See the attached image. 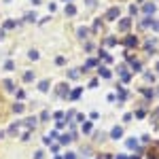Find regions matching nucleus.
Returning a JSON list of instances; mask_svg holds the SVG:
<instances>
[{"mask_svg": "<svg viewBox=\"0 0 159 159\" xmlns=\"http://www.w3.org/2000/svg\"><path fill=\"white\" fill-rule=\"evenodd\" d=\"M136 117L142 119V117H144V110H142V108H140V110H136Z\"/></svg>", "mask_w": 159, "mask_h": 159, "instance_id": "nucleus-34", "label": "nucleus"}, {"mask_svg": "<svg viewBox=\"0 0 159 159\" xmlns=\"http://www.w3.org/2000/svg\"><path fill=\"white\" fill-rule=\"evenodd\" d=\"M70 140H72V136H70V134H64V136H59V142H62V144H68Z\"/></svg>", "mask_w": 159, "mask_h": 159, "instance_id": "nucleus-12", "label": "nucleus"}, {"mask_svg": "<svg viewBox=\"0 0 159 159\" xmlns=\"http://www.w3.org/2000/svg\"><path fill=\"white\" fill-rule=\"evenodd\" d=\"M134 159H138V157H134Z\"/></svg>", "mask_w": 159, "mask_h": 159, "instance_id": "nucleus-42", "label": "nucleus"}, {"mask_svg": "<svg viewBox=\"0 0 159 159\" xmlns=\"http://www.w3.org/2000/svg\"><path fill=\"white\" fill-rule=\"evenodd\" d=\"M34 19H36L34 13H28V15H26V21H34Z\"/></svg>", "mask_w": 159, "mask_h": 159, "instance_id": "nucleus-30", "label": "nucleus"}, {"mask_svg": "<svg viewBox=\"0 0 159 159\" xmlns=\"http://www.w3.org/2000/svg\"><path fill=\"white\" fill-rule=\"evenodd\" d=\"M123 42H125V47H136V45H138V38H136V36H127Z\"/></svg>", "mask_w": 159, "mask_h": 159, "instance_id": "nucleus-4", "label": "nucleus"}, {"mask_svg": "<svg viewBox=\"0 0 159 159\" xmlns=\"http://www.w3.org/2000/svg\"><path fill=\"white\" fill-rule=\"evenodd\" d=\"M94 66H98L96 59H87V62H85V68H94ZM85 68H83V70H85Z\"/></svg>", "mask_w": 159, "mask_h": 159, "instance_id": "nucleus-17", "label": "nucleus"}, {"mask_svg": "<svg viewBox=\"0 0 159 159\" xmlns=\"http://www.w3.org/2000/svg\"><path fill=\"white\" fill-rule=\"evenodd\" d=\"M144 13H146V15L155 13V4H146V7H144Z\"/></svg>", "mask_w": 159, "mask_h": 159, "instance_id": "nucleus-16", "label": "nucleus"}, {"mask_svg": "<svg viewBox=\"0 0 159 159\" xmlns=\"http://www.w3.org/2000/svg\"><path fill=\"white\" fill-rule=\"evenodd\" d=\"M28 55H30V59H38V51H34V49H32Z\"/></svg>", "mask_w": 159, "mask_h": 159, "instance_id": "nucleus-29", "label": "nucleus"}, {"mask_svg": "<svg viewBox=\"0 0 159 159\" xmlns=\"http://www.w3.org/2000/svg\"><path fill=\"white\" fill-rule=\"evenodd\" d=\"M74 117H76L74 110H68V113H66V119H68V121H70V119H74Z\"/></svg>", "mask_w": 159, "mask_h": 159, "instance_id": "nucleus-28", "label": "nucleus"}, {"mask_svg": "<svg viewBox=\"0 0 159 159\" xmlns=\"http://www.w3.org/2000/svg\"><path fill=\"white\" fill-rule=\"evenodd\" d=\"M117 159H127V157H125V155H117Z\"/></svg>", "mask_w": 159, "mask_h": 159, "instance_id": "nucleus-36", "label": "nucleus"}, {"mask_svg": "<svg viewBox=\"0 0 159 159\" xmlns=\"http://www.w3.org/2000/svg\"><path fill=\"white\" fill-rule=\"evenodd\" d=\"M55 64H57V66H64V64H66V57H62V55L55 57Z\"/></svg>", "mask_w": 159, "mask_h": 159, "instance_id": "nucleus-26", "label": "nucleus"}, {"mask_svg": "<svg viewBox=\"0 0 159 159\" xmlns=\"http://www.w3.org/2000/svg\"><path fill=\"white\" fill-rule=\"evenodd\" d=\"M13 68H15L13 62H7V64H4V70H13Z\"/></svg>", "mask_w": 159, "mask_h": 159, "instance_id": "nucleus-31", "label": "nucleus"}, {"mask_svg": "<svg viewBox=\"0 0 159 159\" xmlns=\"http://www.w3.org/2000/svg\"><path fill=\"white\" fill-rule=\"evenodd\" d=\"M13 110H15V113H24V104H21V102H17V104L13 106Z\"/></svg>", "mask_w": 159, "mask_h": 159, "instance_id": "nucleus-22", "label": "nucleus"}, {"mask_svg": "<svg viewBox=\"0 0 159 159\" xmlns=\"http://www.w3.org/2000/svg\"><path fill=\"white\" fill-rule=\"evenodd\" d=\"M117 17H119V7H113V9H108V11H106V17H104V19L115 21Z\"/></svg>", "mask_w": 159, "mask_h": 159, "instance_id": "nucleus-1", "label": "nucleus"}, {"mask_svg": "<svg viewBox=\"0 0 159 159\" xmlns=\"http://www.w3.org/2000/svg\"><path fill=\"white\" fill-rule=\"evenodd\" d=\"M2 85H4V89H7V91H13V89H15V85H13V81H9V79H7V81H4V83H2Z\"/></svg>", "mask_w": 159, "mask_h": 159, "instance_id": "nucleus-13", "label": "nucleus"}, {"mask_svg": "<svg viewBox=\"0 0 159 159\" xmlns=\"http://www.w3.org/2000/svg\"><path fill=\"white\" fill-rule=\"evenodd\" d=\"M32 2H34V4H38V2H40V0H32Z\"/></svg>", "mask_w": 159, "mask_h": 159, "instance_id": "nucleus-39", "label": "nucleus"}, {"mask_svg": "<svg viewBox=\"0 0 159 159\" xmlns=\"http://www.w3.org/2000/svg\"><path fill=\"white\" fill-rule=\"evenodd\" d=\"M2 38H4V32H2V30H0V40H2Z\"/></svg>", "mask_w": 159, "mask_h": 159, "instance_id": "nucleus-37", "label": "nucleus"}, {"mask_svg": "<svg viewBox=\"0 0 159 159\" xmlns=\"http://www.w3.org/2000/svg\"><path fill=\"white\" fill-rule=\"evenodd\" d=\"M11 28H15V21H13V19L4 21V30H11Z\"/></svg>", "mask_w": 159, "mask_h": 159, "instance_id": "nucleus-21", "label": "nucleus"}, {"mask_svg": "<svg viewBox=\"0 0 159 159\" xmlns=\"http://www.w3.org/2000/svg\"><path fill=\"white\" fill-rule=\"evenodd\" d=\"M81 91H83V89H81V87H76V89L72 91V94H70V98H72V100H76V98L81 96Z\"/></svg>", "mask_w": 159, "mask_h": 159, "instance_id": "nucleus-20", "label": "nucleus"}, {"mask_svg": "<svg viewBox=\"0 0 159 159\" xmlns=\"http://www.w3.org/2000/svg\"><path fill=\"white\" fill-rule=\"evenodd\" d=\"M129 26H131V19H121V21H119V30H121V32H127Z\"/></svg>", "mask_w": 159, "mask_h": 159, "instance_id": "nucleus-3", "label": "nucleus"}, {"mask_svg": "<svg viewBox=\"0 0 159 159\" xmlns=\"http://www.w3.org/2000/svg\"><path fill=\"white\" fill-rule=\"evenodd\" d=\"M76 36H79V38H87V36H89V30H87V28H79V30H76Z\"/></svg>", "mask_w": 159, "mask_h": 159, "instance_id": "nucleus-7", "label": "nucleus"}, {"mask_svg": "<svg viewBox=\"0 0 159 159\" xmlns=\"http://www.w3.org/2000/svg\"><path fill=\"white\" fill-rule=\"evenodd\" d=\"M26 127H28V129H32V127H34V125H36V117H30V119H26Z\"/></svg>", "mask_w": 159, "mask_h": 159, "instance_id": "nucleus-8", "label": "nucleus"}, {"mask_svg": "<svg viewBox=\"0 0 159 159\" xmlns=\"http://www.w3.org/2000/svg\"><path fill=\"white\" fill-rule=\"evenodd\" d=\"M32 79H34V72H30V70H28V72L24 74V81H32Z\"/></svg>", "mask_w": 159, "mask_h": 159, "instance_id": "nucleus-24", "label": "nucleus"}, {"mask_svg": "<svg viewBox=\"0 0 159 159\" xmlns=\"http://www.w3.org/2000/svg\"><path fill=\"white\" fill-rule=\"evenodd\" d=\"M127 100V94H125V89H119V102H125Z\"/></svg>", "mask_w": 159, "mask_h": 159, "instance_id": "nucleus-19", "label": "nucleus"}, {"mask_svg": "<svg viewBox=\"0 0 159 159\" xmlns=\"http://www.w3.org/2000/svg\"><path fill=\"white\" fill-rule=\"evenodd\" d=\"M100 76H102V79H110V70L102 66V68H100Z\"/></svg>", "mask_w": 159, "mask_h": 159, "instance_id": "nucleus-11", "label": "nucleus"}, {"mask_svg": "<svg viewBox=\"0 0 159 159\" xmlns=\"http://www.w3.org/2000/svg\"><path fill=\"white\" fill-rule=\"evenodd\" d=\"M119 74H121L123 83H127V81H129V72H125V66H119Z\"/></svg>", "mask_w": 159, "mask_h": 159, "instance_id": "nucleus-5", "label": "nucleus"}, {"mask_svg": "<svg viewBox=\"0 0 159 159\" xmlns=\"http://www.w3.org/2000/svg\"><path fill=\"white\" fill-rule=\"evenodd\" d=\"M91 131V123H83V134H89Z\"/></svg>", "mask_w": 159, "mask_h": 159, "instance_id": "nucleus-25", "label": "nucleus"}, {"mask_svg": "<svg viewBox=\"0 0 159 159\" xmlns=\"http://www.w3.org/2000/svg\"><path fill=\"white\" fill-rule=\"evenodd\" d=\"M55 159H59V157H55Z\"/></svg>", "mask_w": 159, "mask_h": 159, "instance_id": "nucleus-43", "label": "nucleus"}, {"mask_svg": "<svg viewBox=\"0 0 159 159\" xmlns=\"http://www.w3.org/2000/svg\"><path fill=\"white\" fill-rule=\"evenodd\" d=\"M157 72H159V64H157Z\"/></svg>", "mask_w": 159, "mask_h": 159, "instance_id": "nucleus-40", "label": "nucleus"}, {"mask_svg": "<svg viewBox=\"0 0 159 159\" xmlns=\"http://www.w3.org/2000/svg\"><path fill=\"white\" fill-rule=\"evenodd\" d=\"M74 13H76V7H74V4H66V15H70V17H72Z\"/></svg>", "mask_w": 159, "mask_h": 159, "instance_id": "nucleus-9", "label": "nucleus"}, {"mask_svg": "<svg viewBox=\"0 0 159 159\" xmlns=\"http://www.w3.org/2000/svg\"><path fill=\"white\" fill-rule=\"evenodd\" d=\"M64 159H76V155H74V153H68V155H66Z\"/></svg>", "mask_w": 159, "mask_h": 159, "instance_id": "nucleus-35", "label": "nucleus"}, {"mask_svg": "<svg viewBox=\"0 0 159 159\" xmlns=\"http://www.w3.org/2000/svg\"><path fill=\"white\" fill-rule=\"evenodd\" d=\"M57 96H68V85H66V83L57 85Z\"/></svg>", "mask_w": 159, "mask_h": 159, "instance_id": "nucleus-6", "label": "nucleus"}, {"mask_svg": "<svg viewBox=\"0 0 159 159\" xmlns=\"http://www.w3.org/2000/svg\"><path fill=\"white\" fill-rule=\"evenodd\" d=\"M121 136H123V127H119V125H115V127L110 129V138H113V140H119Z\"/></svg>", "mask_w": 159, "mask_h": 159, "instance_id": "nucleus-2", "label": "nucleus"}, {"mask_svg": "<svg viewBox=\"0 0 159 159\" xmlns=\"http://www.w3.org/2000/svg\"><path fill=\"white\" fill-rule=\"evenodd\" d=\"M68 76H70V79H79V70H70Z\"/></svg>", "mask_w": 159, "mask_h": 159, "instance_id": "nucleus-27", "label": "nucleus"}, {"mask_svg": "<svg viewBox=\"0 0 159 159\" xmlns=\"http://www.w3.org/2000/svg\"><path fill=\"white\" fill-rule=\"evenodd\" d=\"M0 138H4V131H0Z\"/></svg>", "mask_w": 159, "mask_h": 159, "instance_id": "nucleus-38", "label": "nucleus"}, {"mask_svg": "<svg viewBox=\"0 0 159 159\" xmlns=\"http://www.w3.org/2000/svg\"><path fill=\"white\" fill-rule=\"evenodd\" d=\"M131 68H134V72H140L142 66H140V62H131Z\"/></svg>", "mask_w": 159, "mask_h": 159, "instance_id": "nucleus-23", "label": "nucleus"}, {"mask_svg": "<svg viewBox=\"0 0 159 159\" xmlns=\"http://www.w3.org/2000/svg\"><path fill=\"white\" fill-rule=\"evenodd\" d=\"M17 129H19V123H13V125L9 127V134H11V136H15V134H17Z\"/></svg>", "mask_w": 159, "mask_h": 159, "instance_id": "nucleus-14", "label": "nucleus"}, {"mask_svg": "<svg viewBox=\"0 0 159 159\" xmlns=\"http://www.w3.org/2000/svg\"><path fill=\"white\" fill-rule=\"evenodd\" d=\"M4 2H9V0H4Z\"/></svg>", "mask_w": 159, "mask_h": 159, "instance_id": "nucleus-41", "label": "nucleus"}, {"mask_svg": "<svg viewBox=\"0 0 159 159\" xmlns=\"http://www.w3.org/2000/svg\"><path fill=\"white\" fill-rule=\"evenodd\" d=\"M104 45H108V47H113V45H117V38H113V36H108L106 40H104Z\"/></svg>", "mask_w": 159, "mask_h": 159, "instance_id": "nucleus-15", "label": "nucleus"}, {"mask_svg": "<svg viewBox=\"0 0 159 159\" xmlns=\"http://www.w3.org/2000/svg\"><path fill=\"white\" fill-rule=\"evenodd\" d=\"M38 89H40V91H47V89H49V81H40V85H38Z\"/></svg>", "mask_w": 159, "mask_h": 159, "instance_id": "nucleus-18", "label": "nucleus"}, {"mask_svg": "<svg viewBox=\"0 0 159 159\" xmlns=\"http://www.w3.org/2000/svg\"><path fill=\"white\" fill-rule=\"evenodd\" d=\"M125 144H127V149H138V140H136V138H129Z\"/></svg>", "mask_w": 159, "mask_h": 159, "instance_id": "nucleus-10", "label": "nucleus"}, {"mask_svg": "<svg viewBox=\"0 0 159 159\" xmlns=\"http://www.w3.org/2000/svg\"><path fill=\"white\" fill-rule=\"evenodd\" d=\"M100 26H102V21H100V19H96V24H94V30L98 32V30H100Z\"/></svg>", "mask_w": 159, "mask_h": 159, "instance_id": "nucleus-32", "label": "nucleus"}, {"mask_svg": "<svg viewBox=\"0 0 159 159\" xmlns=\"http://www.w3.org/2000/svg\"><path fill=\"white\" fill-rule=\"evenodd\" d=\"M42 155H45L42 151H36V153H34V159H42Z\"/></svg>", "mask_w": 159, "mask_h": 159, "instance_id": "nucleus-33", "label": "nucleus"}]
</instances>
